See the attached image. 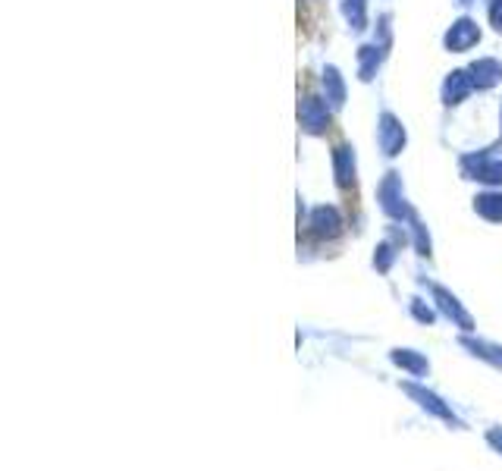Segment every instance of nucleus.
<instances>
[{
	"instance_id": "f257e3e1",
	"label": "nucleus",
	"mask_w": 502,
	"mask_h": 471,
	"mask_svg": "<svg viewBox=\"0 0 502 471\" xmlns=\"http://www.w3.org/2000/svg\"><path fill=\"white\" fill-rule=\"evenodd\" d=\"M402 392L408 396V399L417 402V408H424L427 415H433V418H440L443 424L455 427V431H465V421L458 418L455 412H452V406L443 399V396H437L433 390H427V386H417V383H402Z\"/></svg>"
},
{
	"instance_id": "39448f33",
	"label": "nucleus",
	"mask_w": 502,
	"mask_h": 471,
	"mask_svg": "<svg viewBox=\"0 0 502 471\" xmlns=\"http://www.w3.org/2000/svg\"><path fill=\"white\" fill-rule=\"evenodd\" d=\"M487 443L502 456V427H490V431H487Z\"/></svg>"
},
{
	"instance_id": "423d86ee",
	"label": "nucleus",
	"mask_w": 502,
	"mask_h": 471,
	"mask_svg": "<svg viewBox=\"0 0 502 471\" xmlns=\"http://www.w3.org/2000/svg\"><path fill=\"white\" fill-rule=\"evenodd\" d=\"M415 314H417V317H421V321H427V324L433 321V314L427 311V308H421V305H415Z\"/></svg>"
},
{
	"instance_id": "20e7f679",
	"label": "nucleus",
	"mask_w": 502,
	"mask_h": 471,
	"mask_svg": "<svg viewBox=\"0 0 502 471\" xmlns=\"http://www.w3.org/2000/svg\"><path fill=\"white\" fill-rule=\"evenodd\" d=\"M465 346H468L474 355H480V358H487V361H493V365L502 367V349L499 346H490V342H474V340H465Z\"/></svg>"
},
{
	"instance_id": "f03ea898",
	"label": "nucleus",
	"mask_w": 502,
	"mask_h": 471,
	"mask_svg": "<svg viewBox=\"0 0 502 471\" xmlns=\"http://www.w3.org/2000/svg\"><path fill=\"white\" fill-rule=\"evenodd\" d=\"M392 361H396L402 371L415 374V377H424V374H430V365H427V358H421V355L411 352V349H392Z\"/></svg>"
},
{
	"instance_id": "7ed1b4c3",
	"label": "nucleus",
	"mask_w": 502,
	"mask_h": 471,
	"mask_svg": "<svg viewBox=\"0 0 502 471\" xmlns=\"http://www.w3.org/2000/svg\"><path fill=\"white\" fill-rule=\"evenodd\" d=\"M437 295H440V305H443V311H446V314H449V317H455V321H458V324H462V327H465V330H468V327H471V321H468V314H465V311H462V308H458V301H455V299H452V295H449V292H443V289H440V292H437Z\"/></svg>"
}]
</instances>
